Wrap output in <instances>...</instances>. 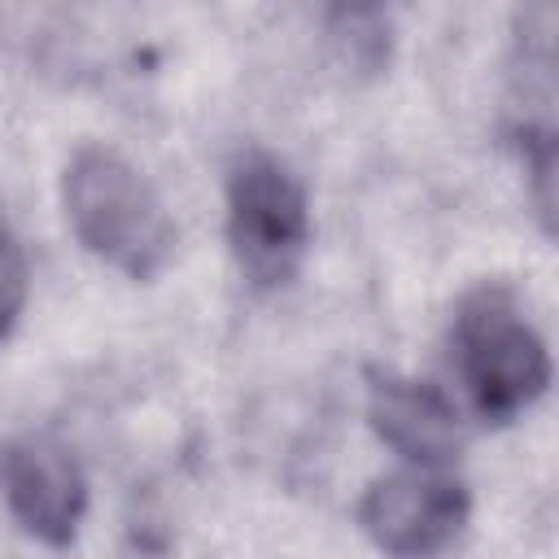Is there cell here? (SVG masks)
Wrapping results in <instances>:
<instances>
[{"instance_id":"1","label":"cell","mask_w":559,"mask_h":559,"mask_svg":"<svg viewBox=\"0 0 559 559\" xmlns=\"http://www.w3.org/2000/svg\"><path fill=\"white\" fill-rule=\"evenodd\" d=\"M61 205L87 253L131 280H153L175 258V223L148 179L114 148L83 144L61 170Z\"/></svg>"},{"instance_id":"2","label":"cell","mask_w":559,"mask_h":559,"mask_svg":"<svg viewBox=\"0 0 559 559\" xmlns=\"http://www.w3.org/2000/svg\"><path fill=\"white\" fill-rule=\"evenodd\" d=\"M450 354L472 406L489 424L515 419L550 384L546 341L498 284H480L459 301L450 323Z\"/></svg>"},{"instance_id":"3","label":"cell","mask_w":559,"mask_h":559,"mask_svg":"<svg viewBox=\"0 0 559 559\" xmlns=\"http://www.w3.org/2000/svg\"><path fill=\"white\" fill-rule=\"evenodd\" d=\"M227 240L236 266L258 288L297 275L310 245V205L301 179L275 153H245L227 175Z\"/></svg>"},{"instance_id":"4","label":"cell","mask_w":559,"mask_h":559,"mask_svg":"<svg viewBox=\"0 0 559 559\" xmlns=\"http://www.w3.org/2000/svg\"><path fill=\"white\" fill-rule=\"evenodd\" d=\"M472 511L467 485L445 467H397L376 476L358 502L362 533L393 559H432L463 533Z\"/></svg>"},{"instance_id":"5","label":"cell","mask_w":559,"mask_h":559,"mask_svg":"<svg viewBox=\"0 0 559 559\" xmlns=\"http://www.w3.org/2000/svg\"><path fill=\"white\" fill-rule=\"evenodd\" d=\"M0 493L13 520L44 546H70L87 511V480L74 454L48 437L0 445Z\"/></svg>"},{"instance_id":"6","label":"cell","mask_w":559,"mask_h":559,"mask_svg":"<svg viewBox=\"0 0 559 559\" xmlns=\"http://www.w3.org/2000/svg\"><path fill=\"white\" fill-rule=\"evenodd\" d=\"M371 432L415 467H450L463 450V424L454 402L411 376H380L367 393Z\"/></svg>"},{"instance_id":"7","label":"cell","mask_w":559,"mask_h":559,"mask_svg":"<svg viewBox=\"0 0 559 559\" xmlns=\"http://www.w3.org/2000/svg\"><path fill=\"white\" fill-rule=\"evenodd\" d=\"M26 288H31V266H26L22 240L0 218V341L13 332V323L26 306Z\"/></svg>"}]
</instances>
